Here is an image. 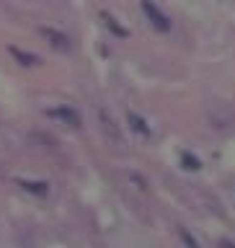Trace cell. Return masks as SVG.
<instances>
[{
  "mask_svg": "<svg viewBox=\"0 0 235 248\" xmlns=\"http://www.w3.org/2000/svg\"><path fill=\"white\" fill-rule=\"evenodd\" d=\"M127 124H129V129L135 132L137 137H142V140H150V137H153V127H150V122H147L142 114L129 111V114H127Z\"/></svg>",
  "mask_w": 235,
  "mask_h": 248,
  "instance_id": "5",
  "label": "cell"
},
{
  "mask_svg": "<svg viewBox=\"0 0 235 248\" xmlns=\"http://www.w3.org/2000/svg\"><path fill=\"white\" fill-rule=\"evenodd\" d=\"M181 168L197 173V170H202V158L197 153H191V150H181Z\"/></svg>",
  "mask_w": 235,
  "mask_h": 248,
  "instance_id": "8",
  "label": "cell"
},
{
  "mask_svg": "<svg viewBox=\"0 0 235 248\" xmlns=\"http://www.w3.org/2000/svg\"><path fill=\"white\" fill-rule=\"evenodd\" d=\"M44 114L49 116L52 122H60L62 127H70V129H80V127H83V116H80V111H78L73 104H57V106H49Z\"/></svg>",
  "mask_w": 235,
  "mask_h": 248,
  "instance_id": "2",
  "label": "cell"
},
{
  "mask_svg": "<svg viewBox=\"0 0 235 248\" xmlns=\"http://www.w3.org/2000/svg\"><path fill=\"white\" fill-rule=\"evenodd\" d=\"M101 21H104V26L109 29V34H114V39H129V29L127 26H122L119 18H116L114 13H109V11H101Z\"/></svg>",
  "mask_w": 235,
  "mask_h": 248,
  "instance_id": "6",
  "label": "cell"
},
{
  "mask_svg": "<svg viewBox=\"0 0 235 248\" xmlns=\"http://www.w3.org/2000/svg\"><path fill=\"white\" fill-rule=\"evenodd\" d=\"M18 189L29 197H36V199H47L52 194V184L44 181V178H16Z\"/></svg>",
  "mask_w": 235,
  "mask_h": 248,
  "instance_id": "4",
  "label": "cell"
},
{
  "mask_svg": "<svg viewBox=\"0 0 235 248\" xmlns=\"http://www.w3.org/2000/svg\"><path fill=\"white\" fill-rule=\"evenodd\" d=\"M8 52H11V57L18 62L21 67H36V65H42V57L34 52H26V49H21V46H8Z\"/></svg>",
  "mask_w": 235,
  "mask_h": 248,
  "instance_id": "7",
  "label": "cell"
},
{
  "mask_svg": "<svg viewBox=\"0 0 235 248\" xmlns=\"http://www.w3.org/2000/svg\"><path fill=\"white\" fill-rule=\"evenodd\" d=\"M39 34L47 39V44L57 52H70L73 49V39H70L67 31H62L57 26H39Z\"/></svg>",
  "mask_w": 235,
  "mask_h": 248,
  "instance_id": "3",
  "label": "cell"
},
{
  "mask_svg": "<svg viewBox=\"0 0 235 248\" xmlns=\"http://www.w3.org/2000/svg\"><path fill=\"white\" fill-rule=\"evenodd\" d=\"M140 8H142V16L150 23V29H155L158 34H171L173 31V18L155 0H140Z\"/></svg>",
  "mask_w": 235,
  "mask_h": 248,
  "instance_id": "1",
  "label": "cell"
}]
</instances>
